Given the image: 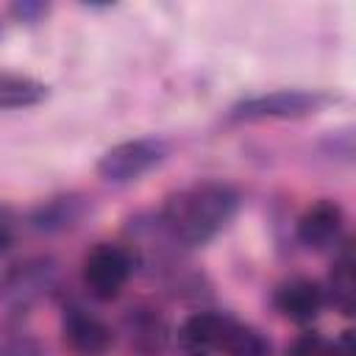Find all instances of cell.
Returning a JSON list of instances; mask_svg holds the SVG:
<instances>
[{
    "instance_id": "cell-6",
    "label": "cell",
    "mask_w": 356,
    "mask_h": 356,
    "mask_svg": "<svg viewBox=\"0 0 356 356\" xmlns=\"http://www.w3.org/2000/svg\"><path fill=\"white\" fill-rule=\"evenodd\" d=\"M61 337L78 356H103L114 342L111 325L78 300H70L61 309Z\"/></svg>"
},
{
    "instance_id": "cell-18",
    "label": "cell",
    "mask_w": 356,
    "mask_h": 356,
    "mask_svg": "<svg viewBox=\"0 0 356 356\" xmlns=\"http://www.w3.org/2000/svg\"><path fill=\"white\" fill-rule=\"evenodd\" d=\"M331 356H356L353 331H342L337 342H331Z\"/></svg>"
},
{
    "instance_id": "cell-8",
    "label": "cell",
    "mask_w": 356,
    "mask_h": 356,
    "mask_svg": "<svg viewBox=\"0 0 356 356\" xmlns=\"http://www.w3.org/2000/svg\"><path fill=\"white\" fill-rule=\"evenodd\" d=\"M342 234H345V211L337 200H328V197L312 203L298 217V225H295L298 242L306 250H317V253L339 248Z\"/></svg>"
},
{
    "instance_id": "cell-5",
    "label": "cell",
    "mask_w": 356,
    "mask_h": 356,
    "mask_svg": "<svg viewBox=\"0 0 356 356\" xmlns=\"http://www.w3.org/2000/svg\"><path fill=\"white\" fill-rule=\"evenodd\" d=\"M56 278H58V270L53 259L47 256L22 259L0 275V300L17 312L28 309L56 286Z\"/></svg>"
},
{
    "instance_id": "cell-16",
    "label": "cell",
    "mask_w": 356,
    "mask_h": 356,
    "mask_svg": "<svg viewBox=\"0 0 356 356\" xmlns=\"http://www.w3.org/2000/svg\"><path fill=\"white\" fill-rule=\"evenodd\" d=\"M47 3H33V0H22V3H14L11 6V14L19 19V22H36L39 17L47 14Z\"/></svg>"
},
{
    "instance_id": "cell-15",
    "label": "cell",
    "mask_w": 356,
    "mask_h": 356,
    "mask_svg": "<svg viewBox=\"0 0 356 356\" xmlns=\"http://www.w3.org/2000/svg\"><path fill=\"white\" fill-rule=\"evenodd\" d=\"M284 356H331V339L320 331H303L286 345Z\"/></svg>"
},
{
    "instance_id": "cell-2",
    "label": "cell",
    "mask_w": 356,
    "mask_h": 356,
    "mask_svg": "<svg viewBox=\"0 0 356 356\" xmlns=\"http://www.w3.org/2000/svg\"><path fill=\"white\" fill-rule=\"evenodd\" d=\"M339 97L323 89H275L236 100L225 120L228 122H261V120H300L312 117Z\"/></svg>"
},
{
    "instance_id": "cell-3",
    "label": "cell",
    "mask_w": 356,
    "mask_h": 356,
    "mask_svg": "<svg viewBox=\"0 0 356 356\" xmlns=\"http://www.w3.org/2000/svg\"><path fill=\"white\" fill-rule=\"evenodd\" d=\"M136 270V256L128 245L120 242H97L81 264V281L86 292L97 300H114L128 278Z\"/></svg>"
},
{
    "instance_id": "cell-17",
    "label": "cell",
    "mask_w": 356,
    "mask_h": 356,
    "mask_svg": "<svg viewBox=\"0 0 356 356\" xmlns=\"http://www.w3.org/2000/svg\"><path fill=\"white\" fill-rule=\"evenodd\" d=\"M14 222H17L14 211L0 203V253L6 248H11V242H14Z\"/></svg>"
},
{
    "instance_id": "cell-11",
    "label": "cell",
    "mask_w": 356,
    "mask_h": 356,
    "mask_svg": "<svg viewBox=\"0 0 356 356\" xmlns=\"http://www.w3.org/2000/svg\"><path fill=\"white\" fill-rule=\"evenodd\" d=\"M86 211H89V203L83 195H75V192L56 195L31 211V228L42 234H61V231L75 228Z\"/></svg>"
},
{
    "instance_id": "cell-4",
    "label": "cell",
    "mask_w": 356,
    "mask_h": 356,
    "mask_svg": "<svg viewBox=\"0 0 356 356\" xmlns=\"http://www.w3.org/2000/svg\"><path fill=\"white\" fill-rule=\"evenodd\" d=\"M170 156V142L161 136H136L108 147L97 161V175L108 184H131L159 167Z\"/></svg>"
},
{
    "instance_id": "cell-1",
    "label": "cell",
    "mask_w": 356,
    "mask_h": 356,
    "mask_svg": "<svg viewBox=\"0 0 356 356\" xmlns=\"http://www.w3.org/2000/svg\"><path fill=\"white\" fill-rule=\"evenodd\" d=\"M239 192L225 181H197L172 192L156 214V225L175 248H203L239 211Z\"/></svg>"
},
{
    "instance_id": "cell-10",
    "label": "cell",
    "mask_w": 356,
    "mask_h": 356,
    "mask_svg": "<svg viewBox=\"0 0 356 356\" xmlns=\"http://www.w3.org/2000/svg\"><path fill=\"white\" fill-rule=\"evenodd\" d=\"M325 289L312 278H289L273 292V306L292 323L306 325L325 309Z\"/></svg>"
},
{
    "instance_id": "cell-9",
    "label": "cell",
    "mask_w": 356,
    "mask_h": 356,
    "mask_svg": "<svg viewBox=\"0 0 356 356\" xmlns=\"http://www.w3.org/2000/svg\"><path fill=\"white\" fill-rule=\"evenodd\" d=\"M125 334H128V345L139 353V356H161L170 345V337H172V328L167 323V317L147 306V303H139V306H131L125 312Z\"/></svg>"
},
{
    "instance_id": "cell-14",
    "label": "cell",
    "mask_w": 356,
    "mask_h": 356,
    "mask_svg": "<svg viewBox=\"0 0 356 356\" xmlns=\"http://www.w3.org/2000/svg\"><path fill=\"white\" fill-rule=\"evenodd\" d=\"M222 353L225 356H273V345L259 328L234 320L228 328Z\"/></svg>"
},
{
    "instance_id": "cell-7",
    "label": "cell",
    "mask_w": 356,
    "mask_h": 356,
    "mask_svg": "<svg viewBox=\"0 0 356 356\" xmlns=\"http://www.w3.org/2000/svg\"><path fill=\"white\" fill-rule=\"evenodd\" d=\"M236 317L228 312H214V309H200L192 312L175 331V345L181 356H214L222 353L228 328Z\"/></svg>"
},
{
    "instance_id": "cell-13",
    "label": "cell",
    "mask_w": 356,
    "mask_h": 356,
    "mask_svg": "<svg viewBox=\"0 0 356 356\" xmlns=\"http://www.w3.org/2000/svg\"><path fill=\"white\" fill-rule=\"evenodd\" d=\"M50 89L39 78L22 75V72H0V111L14 108H31L47 100Z\"/></svg>"
},
{
    "instance_id": "cell-12",
    "label": "cell",
    "mask_w": 356,
    "mask_h": 356,
    "mask_svg": "<svg viewBox=\"0 0 356 356\" xmlns=\"http://www.w3.org/2000/svg\"><path fill=\"white\" fill-rule=\"evenodd\" d=\"M325 289V300L342 312V314H353L356 309V278H353V248L348 242H339L337 253H334V264H331V275H328V286Z\"/></svg>"
}]
</instances>
